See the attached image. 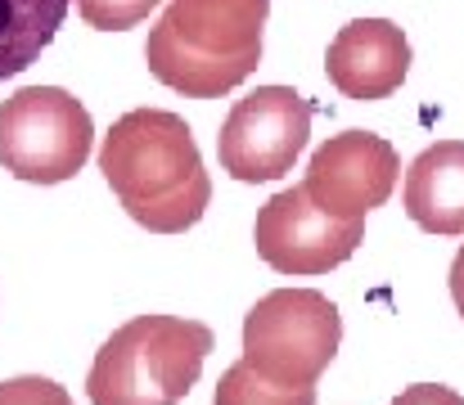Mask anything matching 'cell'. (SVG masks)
Returning a JSON list of instances; mask_svg holds the SVG:
<instances>
[{
    "mask_svg": "<svg viewBox=\"0 0 464 405\" xmlns=\"http://www.w3.org/2000/svg\"><path fill=\"white\" fill-rule=\"evenodd\" d=\"M0 405H72V401H68V392L54 379L23 374V379L0 383Z\"/></svg>",
    "mask_w": 464,
    "mask_h": 405,
    "instance_id": "cell-14",
    "label": "cell"
},
{
    "mask_svg": "<svg viewBox=\"0 0 464 405\" xmlns=\"http://www.w3.org/2000/svg\"><path fill=\"white\" fill-rule=\"evenodd\" d=\"M365 239V221H343L315 207L307 185L280 189L253 226L257 257L280 275H324L343 266Z\"/></svg>",
    "mask_w": 464,
    "mask_h": 405,
    "instance_id": "cell-7",
    "label": "cell"
},
{
    "mask_svg": "<svg viewBox=\"0 0 464 405\" xmlns=\"http://www.w3.org/2000/svg\"><path fill=\"white\" fill-rule=\"evenodd\" d=\"M212 352V329L180 315H136L95 356L91 405H180Z\"/></svg>",
    "mask_w": 464,
    "mask_h": 405,
    "instance_id": "cell-3",
    "label": "cell"
},
{
    "mask_svg": "<svg viewBox=\"0 0 464 405\" xmlns=\"http://www.w3.org/2000/svg\"><path fill=\"white\" fill-rule=\"evenodd\" d=\"M311 135V109L307 100L289 86H257L244 95L226 127L217 135L221 171L235 180H276L294 171L298 153L307 149Z\"/></svg>",
    "mask_w": 464,
    "mask_h": 405,
    "instance_id": "cell-6",
    "label": "cell"
},
{
    "mask_svg": "<svg viewBox=\"0 0 464 405\" xmlns=\"http://www.w3.org/2000/svg\"><path fill=\"white\" fill-rule=\"evenodd\" d=\"M401 203L420 230L464 235V140H438L411 162Z\"/></svg>",
    "mask_w": 464,
    "mask_h": 405,
    "instance_id": "cell-10",
    "label": "cell"
},
{
    "mask_svg": "<svg viewBox=\"0 0 464 405\" xmlns=\"http://www.w3.org/2000/svg\"><path fill=\"white\" fill-rule=\"evenodd\" d=\"M324 68L347 100H388L411 72V41L388 18H356L329 41Z\"/></svg>",
    "mask_w": 464,
    "mask_h": 405,
    "instance_id": "cell-9",
    "label": "cell"
},
{
    "mask_svg": "<svg viewBox=\"0 0 464 405\" xmlns=\"http://www.w3.org/2000/svg\"><path fill=\"white\" fill-rule=\"evenodd\" d=\"M72 0H0V82L18 77L54 41Z\"/></svg>",
    "mask_w": 464,
    "mask_h": 405,
    "instance_id": "cell-11",
    "label": "cell"
},
{
    "mask_svg": "<svg viewBox=\"0 0 464 405\" xmlns=\"http://www.w3.org/2000/svg\"><path fill=\"white\" fill-rule=\"evenodd\" d=\"M91 113L59 86L14 91L0 109V162L18 180L59 185L72 180L91 158Z\"/></svg>",
    "mask_w": 464,
    "mask_h": 405,
    "instance_id": "cell-5",
    "label": "cell"
},
{
    "mask_svg": "<svg viewBox=\"0 0 464 405\" xmlns=\"http://www.w3.org/2000/svg\"><path fill=\"white\" fill-rule=\"evenodd\" d=\"M397 176H401V158L383 135L343 131L311 153L303 185H307L311 203L324 207L329 217L365 221V212L388 203Z\"/></svg>",
    "mask_w": 464,
    "mask_h": 405,
    "instance_id": "cell-8",
    "label": "cell"
},
{
    "mask_svg": "<svg viewBox=\"0 0 464 405\" xmlns=\"http://www.w3.org/2000/svg\"><path fill=\"white\" fill-rule=\"evenodd\" d=\"M451 297H456V311L464 315V248L456 253V262H451Z\"/></svg>",
    "mask_w": 464,
    "mask_h": 405,
    "instance_id": "cell-16",
    "label": "cell"
},
{
    "mask_svg": "<svg viewBox=\"0 0 464 405\" xmlns=\"http://www.w3.org/2000/svg\"><path fill=\"white\" fill-rule=\"evenodd\" d=\"M343 342L338 306L315 288H276L244 320V361L271 383H315Z\"/></svg>",
    "mask_w": 464,
    "mask_h": 405,
    "instance_id": "cell-4",
    "label": "cell"
},
{
    "mask_svg": "<svg viewBox=\"0 0 464 405\" xmlns=\"http://www.w3.org/2000/svg\"><path fill=\"white\" fill-rule=\"evenodd\" d=\"M154 5L158 0H77V14L100 32H122V27L145 23Z\"/></svg>",
    "mask_w": 464,
    "mask_h": 405,
    "instance_id": "cell-13",
    "label": "cell"
},
{
    "mask_svg": "<svg viewBox=\"0 0 464 405\" xmlns=\"http://www.w3.org/2000/svg\"><path fill=\"white\" fill-rule=\"evenodd\" d=\"M392 405H464V397H456V392L442 388V383H415V388H406Z\"/></svg>",
    "mask_w": 464,
    "mask_h": 405,
    "instance_id": "cell-15",
    "label": "cell"
},
{
    "mask_svg": "<svg viewBox=\"0 0 464 405\" xmlns=\"http://www.w3.org/2000/svg\"><path fill=\"white\" fill-rule=\"evenodd\" d=\"M100 171L113 185L127 217L154 235L189 230L208 203L212 180L185 118L167 109H131L113 122L100 149Z\"/></svg>",
    "mask_w": 464,
    "mask_h": 405,
    "instance_id": "cell-1",
    "label": "cell"
},
{
    "mask_svg": "<svg viewBox=\"0 0 464 405\" xmlns=\"http://www.w3.org/2000/svg\"><path fill=\"white\" fill-rule=\"evenodd\" d=\"M271 0H171L145 41V63L189 100L235 91L262 63Z\"/></svg>",
    "mask_w": 464,
    "mask_h": 405,
    "instance_id": "cell-2",
    "label": "cell"
},
{
    "mask_svg": "<svg viewBox=\"0 0 464 405\" xmlns=\"http://www.w3.org/2000/svg\"><path fill=\"white\" fill-rule=\"evenodd\" d=\"M217 405H315V388H289L257 374L248 361L230 365L217 383Z\"/></svg>",
    "mask_w": 464,
    "mask_h": 405,
    "instance_id": "cell-12",
    "label": "cell"
}]
</instances>
